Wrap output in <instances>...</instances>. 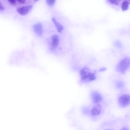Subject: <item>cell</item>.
Masks as SVG:
<instances>
[{"instance_id": "obj_1", "label": "cell", "mask_w": 130, "mask_h": 130, "mask_svg": "<svg viewBox=\"0 0 130 130\" xmlns=\"http://www.w3.org/2000/svg\"><path fill=\"white\" fill-rule=\"evenodd\" d=\"M96 71L92 72L88 68L84 67L80 71L81 80L84 82H89L94 80L96 78Z\"/></svg>"}, {"instance_id": "obj_4", "label": "cell", "mask_w": 130, "mask_h": 130, "mask_svg": "<svg viewBox=\"0 0 130 130\" xmlns=\"http://www.w3.org/2000/svg\"><path fill=\"white\" fill-rule=\"evenodd\" d=\"M33 7L32 5H26L18 7L17 11L22 15H25L28 13L31 10Z\"/></svg>"}, {"instance_id": "obj_17", "label": "cell", "mask_w": 130, "mask_h": 130, "mask_svg": "<svg viewBox=\"0 0 130 130\" xmlns=\"http://www.w3.org/2000/svg\"><path fill=\"white\" fill-rule=\"evenodd\" d=\"M107 70V68L105 67H103L100 69L99 70L100 72L104 71Z\"/></svg>"}, {"instance_id": "obj_10", "label": "cell", "mask_w": 130, "mask_h": 130, "mask_svg": "<svg viewBox=\"0 0 130 130\" xmlns=\"http://www.w3.org/2000/svg\"><path fill=\"white\" fill-rule=\"evenodd\" d=\"M129 3V2L128 1H123L121 5V8L122 10L123 11L127 10L128 8Z\"/></svg>"}, {"instance_id": "obj_8", "label": "cell", "mask_w": 130, "mask_h": 130, "mask_svg": "<svg viewBox=\"0 0 130 130\" xmlns=\"http://www.w3.org/2000/svg\"><path fill=\"white\" fill-rule=\"evenodd\" d=\"M101 105L99 104H97L93 107L91 111V114L93 116H98L101 113Z\"/></svg>"}, {"instance_id": "obj_14", "label": "cell", "mask_w": 130, "mask_h": 130, "mask_svg": "<svg viewBox=\"0 0 130 130\" xmlns=\"http://www.w3.org/2000/svg\"><path fill=\"white\" fill-rule=\"evenodd\" d=\"M108 1L111 4H115L117 5H118L119 4L120 2V1L119 0H109Z\"/></svg>"}, {"instance_id": "obj_19", "label": "cell", "mask_w": 130, "mask_h": 130, "mask_svg": "<svg viewBox=\"0 0 130 130\" xmlns=\"http://www.w3.org/2000/svg\"><path fill=\"white\" fill-rule=\"evenodd\" d=\"M111 130V129H106V130Z\"/></svg>"}, {"instance_id": "obj_2", "label": "cell", "mask_w": 130, "mask_h": 130, "mask_svg": "<svg viewBox=\"0 0 130 130\" xmlns=\"http://www.w3.org/2000/svg\"><path fill=\"white\" fill-rule=\"evenodd\" d=\"M130 61L128 57H125L121 60L118 64L117 68V70L121 73H124L128 69L130 66Z\"/></svg>"}, {"instance_id": "obj_7", "label": "cell", "mask_w": 130, "mask_h": 130, "mask_svg": "<svg viewBox=\"0 0 130 130\" xmlns=\"http://www.w3.org/2000/svg\"><path fill=\"white\" fill-rule=\"evenodd\" d=\"M51 45L53 49L55 48L58 45L59 39V36L57 35H53L51 38Z\"/></svg>"}, {"instance_id": "obj_16", "label": "cell", "mask_w": 130, "mask_h": 130, "mask_svg": "<svg viewBox=\"0 0 130 130\" xmlns=\"http://www.w3.org/2000/svg\"><path fill=\"white\" fill-rule=\"evenodd\" d=\"M4 9V7L0 1V11L3 10Z\"/></svg>"}, {"instance_id": "obj_15", "label": "cell", "mask_w": 130, "mask_h": 130, "mask_svg": "<svg viewBox=\"0 0 130 130\" xmlns=\"http://www.w3.org/2000/svg\"><path fill=\"white\" fill-rule=\"evenodd\" d=\"M17 4H24L26 3V1L25 0H17Z\"/></svg>"}, {"instance_id": "obj_5", "label": "cell", "mask_w": 130, "mask_h": 130, "mask_svg": "<svg viewBox=\"0 0 130 130\" xmlns=\"http://www.w3.org/2000/svg\"><path fill=\"white\" fill-rule=\"evenodd\" d=\"M91 97L92 102L98 104L102 100V98L101 94L96 91H93L91 92Z\"/></svg>"}, {"instance_id": "obj_6", "label": "cell", "mask_w": 130, "mask_h": 130, "mask_svg": "<svg viewBox=\"0 0 130 130\" xmlns=\"http://www.w3.org/2000/svg\"><path fill=\"white\" fill-rule=\"evenodd\" d=\"M33 29L35 32L37 36H42L43 32V29L41 23H38L34 25Z\"/></svg>"}, {"instance_id": "obj_9", "label": "cell", "mask_w": 130, "mask_h": 130, "mask_svg": "<svg viewBox=\"0 0 130 130\" xmlns=\"http://www.w3.org/2000/svg\"><path fill=\"white\" fill-rule=\"evenodd\" d=\"M52 20L58 32H61L63 28V26L58 23L54 17L52 18Z\"/></svg>"}, {"instance_id": "obj_13", "label": "cell", "mask_w": 130, "mask_h": 130, "mask_svg": "<svg viewBox=\"0 0 130 130\" xmlns=\"http://www.w3.org/2000/svg\"><path fill=\"white\" fill-rule=\"evenodd\" d=\"M46 2L47 4L50 5L52 6L54 5L55 3L56 0H46Z\"/></svg>"}, {"instance_id": "obj_18", "label": "cell", "mask_w": 130, "mask_h": 130, "mask_svg": "<svg viewBox=\"0 0 130 130\" xmlns=\"http://www.w3.org/2000/svg\"><path fill=\"white\" fill-rule=\"evenodd\" d=\"M121 130H128V129L126 127H124Z\"/></svg>"}, {"instance_id": "obj_3", "label": "cell", "mask_w": 130, "mask_h": 130, "mask_svg": "<svg viewBox=\"0 0 130 130\" xmlns=\"http://www.w3.org/2000/svg\"><path fill=\"white\" fill-rule=\"evenodd\" d=\"M130 100V96L128 95L123 94L119 98L118 103L121 107L124 108L127 107L129 105Z\"/></svg>"}, {"instance_id": "obj_11", "label": "cell", "mask_w": 130, "mask_h": 130, "mask_svg": "<svg viewBox=\"0 0 130 130\" xmlns=\"http://www.w3.org/2000/svg\"><path fill=\"white\" fill-rule=\"evenodd\" d=\"M116 85L117 88L121 89L124 87V83L122 81L119 80L116 82Z\"/></svg>"}, {"instance_id": "obj_12", "label": "cell", "mask_w": 130, "mask_h": 130, "mask_svg": "<svg viewBox=\"0 0 130 130\" xmlns=\"http://www.w3.org/2000/svg\"><path fill=\"white\" fill-rule=\"evenodd\" d=\"M10 4L12 5L16 6L17 5V1L15 0H9L8 1Z\"/></svg>"}]
</instances>
